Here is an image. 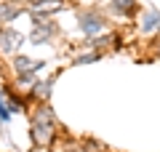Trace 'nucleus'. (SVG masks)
Instances as JSON below:
<instances>
[{
	"instance_id": "nucleus-1",
	"label": "nucleus",
	"mask_w": 160,
	"mask_h": 152,
	"mask_svg": "<svg viewBox=\"0 0 160 152\" xmlns=\"http://www.w3.org/2000/svg\"><path fill=\"white\" fill-rule=\"evenodd\" d=\"M53 136H56V115L43 101L32 112V144L40 147V149H46V147L53 144Z\"/></svg>"
},
{
	"instance_id": "nucleus-2",
	"label": "nucleus",
	"mask_w": 160,
	"mask_h": 152,
	"mask_svg": "<svg viewBox=\"0 0 160 152\" xmlns=\"http://www.w3.org/2000/svg\"><path fill=\"white\" fill-rule=\"evenodd\" d=\"M78 22H80V29L88 35V38H99V35L104 32V19L99 16L96 11H80L78 13Z\"/></svg>"
},
{
	"instance_id": "nucleus-3",
	"label": "nucleus",
	"mask_w": 160,
	"mask_h": 152,
	"mask_svg": "<svg viewBox=\"0 0 160 152\" xmlns=\"http://www.w3.org/2000/svg\"><path fill=\"white\" fill-rule=\"evenodd\" d=\"M53 32H56V27L51 24V19H32V35H29V40H32V45H43L46 40L53 38Z\"/></svg>"
},
{
	"instance_id": "nucleus-4",
	"label": "nucleus",
	"mask_w": 160,
	"mask_h": 152,
	"mask_svg": "<svg viewBox=\"0 0 160 152\" xmlns=\"http://www.w3.org/2000/svg\"><path fill=\"white\" fill-rule=\"evenodd\" d=\"M11 64H13V72H16V78H35L40 69L46 67L43 62H32L29 56H13Z\"/></svg>"
},
{
	"instance_id": "nucleus-5",
	"label": "nucleus",
	"mask_w": 160,
	"mask_h": 152,
	"mask_svg": "<svg viewBox=\"0 0 160 152\" xmlns=\"http://www.w3.org/2000/svg\"><path fill=\"white\" fill-rule=\"evenodd\" d=\"M22 35L16 32V29H3L0 32V53L3 56H11V53H16L19 45H22Z\"/></svg>"
},
{
	"instance_id": "nucleus-6",
	"label": "nucleus",
	"mask_w": 160,
	"mask_h": 152,
	"mask_svg": "<svg viewBox=\"0 0 160 152\" xmlns=\"http://www.w3.org/2000/svg\"><path fill=\"white\" fill-rule=\"evenodd\" d=\"M24 13L22 3H13V0H0V24H11L16 16Z\"/></svg>"
},
{
	"instance_id": "nucleus-7",
	"label": "nucleus",
	"mask_w": 160,
	"mask_h": 152,
	"mask_svg": "<svg viewBox=\"0 0 160 152\" xmlns=\"http://www.w3.org/2000/svg\"><path fill=\"white\" fill-rule=\"evenodd\" d=\"M139 24H142V32L144 35H152L160 29V11H155V8H149V11H142V16H139Z\"/></svg>"
},
{
	"instance_id": "nucleus-8",
	"label": "nucleus",
	"mask_w": 160,
	"mask_h": 152,
	"mask_svg": "<svg viewBox=\"0 0 160 152\" xmlns=\"http://www.w3.org/2000/svg\"><path fill=\"white\" fill-rule=\"evenodd\" d=\"M109 8H112L118 16H131L139 6H136V0H109Z\"/></svg>"
},
{
	"instance_id": "nucleus-9",
	"label": "nucleus",
	"mask_w": 160,
	"mask_h": 152,
	"mask_svg": "<svg viewBox=\"0 0 160 152\" xmlns=\"http://www.w3.org/2000/svg\"><path fill=\"white\" fill-rule=\"evenodd\" d=\"M11 112H13V107L8 101V91H0V123H6L11 118Z\"/></svg>"
},
{
	"instance_id": "nucleus-10",
	"label": "nucleus",
	"mask_w": 160,
	"mask_h": 152,
	"mask_svg": "<svg viewBox=\"0 0 160 152\" xmlns=\"http://www.w3.org/2000/svg\"><path fill=\"white\" fill-rule=\"evenodd\" d=\"M51 85H53L51 80H43V83H35V85H32V94L38 96V99H43V101H46L48 96H51Z\"/></svg>"
},
{
	"instance_id": "nucleus-11",
	"label": "nucleus",
	"mask_w": 160,
	"mask_h": 152,
	"mask_svg": "<svg viewBox=\"0 0 160 152\" xmlns=\"http://www.w3.org/2000/svg\"><path fill=\"white\" fill-rule=\"evenodd\" d=\"M109 43H115V38H112V35H99V38L88 40V45H91L93 51H96V48H104V45H109Z\"/></svg>"
},
{
	"instance_id": "nucleus-12",
	"label": "nucleus",
	"mask_w": 160,
	"mask_h": 152,
	"mask_svg": "<svg viewBox=\"0 0 160 152\" xmlns=\"http://www.w3.org/2000/svg\"><path fill=\"white\" fill-rule=\"evenodd\" d=\"M99 59V53L93 51V53H80V56H75V64H91V62H96Z\"/></svg>"
},
{
	"instance_id": "nucleus-13",
	"label": "nucleus",
	"mask_w": 160,
	"mask_h": 152,
	"mask_svg": "<svg viewBox=\"0 0 160 152\" xmlns=\"http://www.w3.org/2000/svg\"><path fill=\"white\" fill-rule=\"evenodd\" d=\"M158 53H160V43H158Z\"/></svg>"
},
{
	"instance_id": "nucleus-14",
	"label": "nucleus",
	"mask_w": 160,
	"mask_h": 152,
	"mask_svg": "<svg viewBox=\"0 0 160 152\" xmlns=\"http://www.w3.org/2000/svg\"><path fill=\"white\" fill-rule=\"evenodd\" d=\"M0 32H3V27H0Z\"/></svg>"
}]
</instances>
